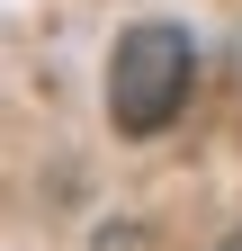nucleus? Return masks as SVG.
<instances>
[{
    "label": "nucleus",
    "mask_w": 242,
    "mask_h": 251,
    "mask_svg": "<svg viewBox=\"0 0 242 251\" xmlns=\"http://www.w3.org/2000/svg\"><path fill=\"white\" fill-rule=\"evenodd\" d=\"M224 251H242V233H233V242H224Z\"/></svg>",
    "instance_id": "f03ea898"
},
{
    "label": "nucleus",
    "mask_w": 242,
    "mask_h": 251,
    "mask_svg": "<svg viewBox=\"0 0 242 251\" xmlns=\"http://www.w3.org/2000/svg\"><path fill=\"white\" fill-rule=\"evenodd\" d=\"M189 90H197V36L189 27L144 18V27L117 36V54H108V117H117V135H162L189 108Z\"/></svg>",
    "instance_id": "f257e3e1"
}]
</instances>
